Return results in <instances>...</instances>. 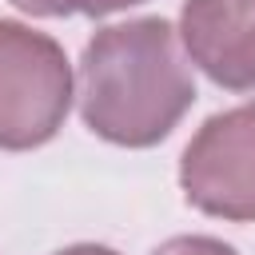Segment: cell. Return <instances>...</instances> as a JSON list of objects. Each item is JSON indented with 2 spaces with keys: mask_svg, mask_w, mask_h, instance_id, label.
<instances>
[{
  "mask_svg": "<svg viewBox=\"0 0 255 255\" xmlns=\"http://www.w3.org/2000/svg\"><path fill=\"white\" fill-rule=\"evenodd\" d=\"M56 255H120V251H112V247H104V243H72V247L56 251Z\"/></svg>",
  "mask_w": 255,
  "mask_h": 255,
  "instance_id": "cell-8",
  "label": "cell"
},
{
  "mask_svg": "<svg viewBox=\"0 0 255 255\" xmlns=\"http://www.w3.org/2000/svg\"><path fill=\"white\" fill-rule=\"evenodd\" d=\"M143 0H72V12H84V16H112V12H124V8H135Z\"/></svg>",
  "mask_w": 255,
  "mask_h": 255,
  "instance_id": "cell-6",
  "label": "cell"
},
{
  "mask_svg": "<svg viewBox=\"0 0 255 255\" xmlns=\"http://www.w3.org/2000/svg\"><path fill=\"white\" fill-rule=\"evenodd\" d=\"M12 4L28 16H68L72 12V0H12Z\"/></svg>",
  "mask_w": 255,
  "mask_h": 255,
  "instance_id": "cell-7",
  "label": "cell"
},
{
  "mask_svg": "<svg viewBox=\"0 0 255 255\" xmlns=\"http://www.w3.org/2000/svg\"><path fill=\"white\" fill-rule=\"evenodd\" d=\"M72 64L48 32L0 20V147L32 151L56 139L72 112Z\"/></svg>",
  "mask_w": 255,
  "mask_h": 255,
  "instance_id": "cell-2",
  "label": "cell"
},
{
  "mask_svg": "<svg viewBox=\"0 0 255 255\" xmlns=\"http://www.w3.org/2000/svg\"><path fill=\"white\" fill-rule=\"evenodd\" d=\"M151 255H239V251L231 243L215 239V235H171Z\"/></svg>",
  "mask_w": 255,
  "mask_h": 255,
  "instance_id": "cell-5",
  "label": "cell"
},
{
  "mask_svg": "<svg viewBox=\"0 0 255 255\" xmlns=\"http://www.w3.org/2000/svg\"><path fill=\"white\" fill-rule=\"evenodd\" d=\"M183 199L215 219H255V104H239L203 120L179 155Z\"/></svg>",
  "mask_w": 255,
  "mask_h": 255,
  "instance_id": "cell-3",
  "label": "cell"
},
{
  "mask_svg": "<svg viewBox=\"0 0 255 255\" xmlns=\"http://www.w3.org/2000/svg\"><path fill=\"white\" fill-rule=\"evenodd\" d=\"M179 44L227 92H255V0H183Z\"/></svg>",
  "mask_w": 255,
  "mask_h": 255,
  "instance_id": "cell-4",
  "label": "cell"
},
{
  "mask_svg": "<svg viewBox=\"0 0 255 255\" xmlns=\"http://www.w3.org/2000/svg\"><path fill=\"white\" fill-rule=\"evenodd\" d=\"M191 60L163 16L100 28L80 56L76 100L92 135L116 147H151L195 104Z\"/></svg>",
  "mask_w": 255,
  "mask_h": 255,
  "instance_id": "cell-1",
  "label": "cell"
}]
</instances>
